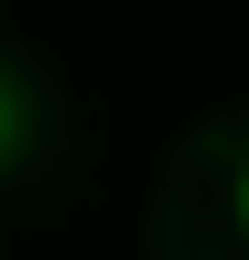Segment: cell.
Masks as SVG:
<instances>
[{"label":"cell","instance_id":"1","mask_svg":"<svg viewBox=\"0 0 249 260\" xmlns=\"http://www.w3.org/2000/svg\"><path fill=\"white\" fill-rule=\"evenodd\" d=\"M10 150H20V80L0 70V160H10Z\"/></svg>","mask_w":249,"mask_h":260},{"label":"cell","instance_id":"2","mask_svg":"<svg viewBox=\"0 0 249 260\" xmlns=\"http://www.w3.org/2000/svg\"><path fill=\"white\" fill-rule=\"evenodd\" d=\"M239 230H249V170H239Z\"/></svg>","mask_w":249,"mask_h":260}]
</instances>
